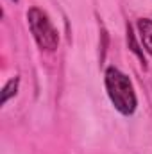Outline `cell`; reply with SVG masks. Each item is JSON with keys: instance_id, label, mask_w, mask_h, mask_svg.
Segmentation results:
<instances>
[{"instance_id": "obj_3", "label": "cell", "mask_w": 152, "mask_h": 154, "mask_svg": "<svg viewBox=\"0 0 152 154\" xmlns=\"http://www.w3.org/2000/svg\"><path fill=\"white\" fill-rule=\"evenodd\" d=\"M138 32L141 39V47L152 56V20L140 18L138 20Z\"/></svg>"}, {"instance_id": "obj_4", "label": "cell", "mask_w": 152, "mask_h": 154, "mask_svg": "<svg viewBox=\"0 0 152 154\" xmlns=\"http://www.w3.org/2000/svg\"><path fill=\"white\" fill-rule=\"evenodd\" d=\"M125 32H127V45H129L131 52H132V54H136V56H138V59H140V63H141V66H143V68H147L143 50H141L140 43L136 41V36H134V31H132V25H131V23H127V25H125Z\"/></svg>"}, {"instance_id": "obj_5", "label": "cell", "mask_w": 152, "mask_h": 154, "mask_svg": "<svg viewBox=\"0 0 152 154\" xmlns=\"http://www.w3.org/2000/svg\"><path fill=\"white\" fill-rule=\"evenodd\" d=\"M18 88H20V77L18 75L11 77V79L4 84V88H2V99H0V104L5 106V104L9 102V99H13V97L18 93Z\"/></svg>"}, {"instance_id": "obj_2", "label": "cell", "mask_w": 152, "mask_h": 154, "mask_svg": "<svg viewBox=\"0 0 152 154\" xmlns=\"http://www.w3.org/2000/svg\"><path fill=\"white\" fill-rule=\"evenodd\" d=\"M27 23H29L31 32H32V38L41 50L54 52L57 48L59 34L45 11H41L39 7H31L27 11Z\"/></svg>"}, {"instance_id": "obj_1", "label": "cell", "mask_w": 152, "mask_h": 154, "mask_svg": "<svg viewBox=\"0 0 152 154\" xmlns=\"http://www.w3.org/2000/svg\"><path fill=\"white\" fill-rule=\"evenodd\" d=\"M104 84H106L108 97L118 113H122L123 116H131L136 111L138 99L131 79L123 72H120L114 66H108L104 74Z\"/></svg>"}, {"instance_id": "obj_6", "label": "cell", "mask_w": 152, "mask_h": 154, "mask_svg": "<svg viewBox=\"0 0 152 154\" xmlns=\"http://www.w3.org/2000/svg\"><path fill=\"white\" fill-rule=\"evenodd\" d=\"M14 2H18V0H14Z\"/></svg>"}]
</instances>
